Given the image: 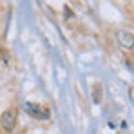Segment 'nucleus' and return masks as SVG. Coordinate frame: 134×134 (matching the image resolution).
Here are the masks:
<instances>
[{
    "mask_svg": "<svg viewBox=\"0 0 134 134\" xmlns=\"http://www.w3.org/2000/svg\"><path fill=\"white\" fill-rule=\"evenodd\" d=\"M25 107V111L29 112L31 116H35V118H49V111H45V109H42L40 105H35V103H25L24 105Z\"/></svg>",
    "mask_w": 134,
    "mask_h": 134,
    "instance_id": "f03ea898",
    "label": "nucleus"
},
{
    "mask_svg": "<svg viewBox=\"0 0 134 134\" xmlns=\"http://www.w3.org/2000/svg\"><path fill=\"white\" fill-rule=\"evenodd\" d=\"M100 87H96V89H94V92H96V94H94V102H100V100H102V94H100Z\"/></svg>",
    "mask_w": 134,
    "mask_h": 134,
    "instance_id": "20e7f679",
    "label": "nucleus"
},
{
    "mask_svg": "<svg viewBox=\"0 0 134 134\" xmlns=\"http://www.w3.org/2000/svg\"><path fill=\"white\" fill-rule=\"evenodd\" d=\"M15 120H16L15 111H5L0 116V125H2V129H4L5 132H11L13 127H15Z\"/></svg>",
    "mask_w": 134,
    "mask_h": 134,
    "instance_id": "f257e3e1",
    "label": "nucleus"
},
{
    "mask_svg": "<svg viewBox=\"0 0 134 134\" xmlns=\"http://www.w3.org/2000/svg\"><path fill=\"white\" fill-rule=\"evenodd\" d=\"M118 38H120V42H121L123 45H129V47L132 45V35H131V33L120 31V33H118Z\"/></svg>",
    "mask_w": 134,
    "mask_h": 134,
    "instance_id": "7ed1b4c3",
    "label": "nucleus"
}]
</instances>
